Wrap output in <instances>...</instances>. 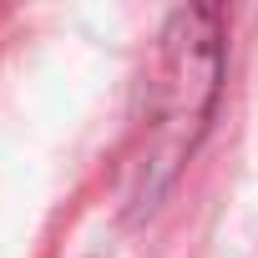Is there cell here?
Masks as SVG:
<instances>
[{"label":"cell","mask_w":258,"mask_h":258,"mask_svg":"<svg viewBox=\"0 0 258 258\" xmlns=\"http://www.w3.org/2000/svg\"><path fill=\"white\" fill-rule=\"evenodd\" d=\"M218 81H223V6L187 0L162 36V56L147 81V116L137 126L132 162H126L137 203H157L192 157L198 137L208 132Z\"/></svg>","instance_id":"obj_1"}]
</instances>
